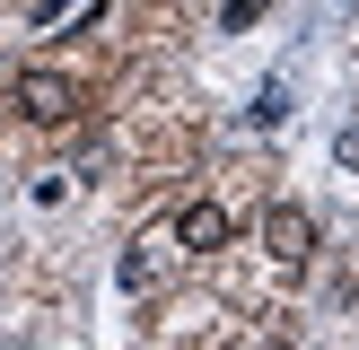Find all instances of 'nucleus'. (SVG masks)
Masks as SVG:
<instances>
[{
	"label": "nucleus",
	"mask_w": 359,
	"mask_h": 350,
	"mask_svg": "<svg viewBox=\"0 0 359 350\" xmlns=\"http://www.w3.org/2000/svg\"><path fill=\"white\" fill-rule=\"evenodd\" d=\"M9 105L35 122V132H62V122H79L88 97H79V79H70V70H18V79H9Z\"/></svg>",
	"instance_id": "nucleus-1"
},
{
	"label": "nucleus",
	"mask_w": 359,
	"mask_h": 350,
	"mask_svg": "<svg viewBox=\"0 0 359 350\" xmlns=\"http://www.w3.org/2000/svg\"><path fill=\"white\" fill-rule=\"evenodd\" d=\"M228 237H237L228 202H184V210H175V245H184V254H219Z\"/></svg>",
	"instance_id": "nucleus-2"
},
{
	"label": "nucleus",
	"mask_w": 359,
	"mask_h": 350,
	"mask_svg": "<svg viewBox=\"0 0 359 350\" xmlns=\"http://www.w3.org/2000/svg\"><path fill=\"white\" fill-rule=\"evenodd\" d=\"M263 245H272L280 262H307V254H316V219H307L298 202H272V210H263Z\"/></svg>",
	"instance_id": "nucleus-3"
},
{
	"label": "nucleus",
	"mask_w": 359,
	"mask_h": 350,
	"mask_svg": "<svg viewBox=\"0 0 359 350\" xmlns=\"http://www.w3.org/2000/svg\"><path fill=\"white\" fill-rule=\"evenodd\" d=\"M149 272H158V262H149V237H140L132 254H123V289H149Z\"/></svg>",
	"instance_id": "nucleus-4"
},
{
	"label": "nucleus",
	"mask_w": 359,
	"mask_h": 350,
	"mask_svg": "<svg viewBox=\"0 0 359 350\" xmlns=\"http://www.w3.org/2000/svg\"><path fill=\"white\" fill-rule=\"evenodd\" d=\"M263 9H272V0H228V9H219V27H228V35H237V27H255V18H263Z\"/></svg>",
	"instance_id": "nucleus-5"
},
{
	"label": "nucleus",
	"mask_w": 359,
	"mask_h": 350,
	"mask_svg": "<svg viewBox=\"0 0 359 350\" xmlns=\"http://www.w3.org/2000/svg\"><path fill=\"white\" fill-rule=\"evenodd\" d=\"M280 114H290V88L272 79V88H263V97H255V122H280Z\"/></svg>",
	"instance_id": "nucleus-6"
},
{
	"label": "nucleus",
	"mask_w": 359,
	"mask_h": 350,
	"mask_svg": "<svg viewBox=\"0 0 359 350\" xmlns=\"http://www.w3.org/2000/svg\"><path fill=\"white\" fill-rule=\"evenodd\" d=\"M272 350H280V342H272Z\"/></svg>",
	"instance_id": "nucleus-7"
}]
</instances>
